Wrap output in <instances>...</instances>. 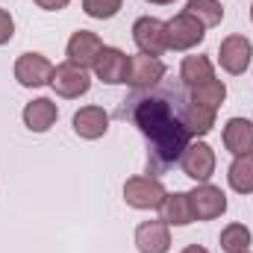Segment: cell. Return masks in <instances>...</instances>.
<instances>
[{
  "instance_id": "6da1fadb",
  "label": "cell",
  "mask_w": 253,
  "mask_h": 253,
  "mask_svg": "<svg viewBox=\"0 0 253 253\" xmlns=\"http://www.w3.org/2000/svg\"><path fill=\"white\" fill-rule=\"evenodd\" d=\"M186 100L189 91L183 83H159L153 88L132 91L121 103L118 115L129 118L147 138V177L165 174L191 144V135L183 124Z\"/></svg>"
},
{
  "instance_id": "7a4b0ae2",
  "label": "cell",
  "mask_w": 253,
  "mask_h": 253,
  "mask_svg": "<svg viewBox=\"0 0 253 253\" xmlns=\"http://www.w3.org/2000/svg\"><path fill=\"white\" fill-rule=\"evenodd\" d=\"M203 36H206V27L197 18H191L189 12L174 15L165 24V44H168V50H191V47H197L203 42Z\"/></svg>"
},
{
  "instance_id": "3957f363",
  "label": "cell",
  "mask_w": 253,
  "mask_h": 253,
  "mask_svg": "<svg viewBox=\"0 0 253 253\" xmlns=\"http://www.w3.org/2000/svg\"><path fill=\"white\" fill-rule=\"evenodd\" d=\"M165 186L156 177H129L124 183V200L132 209H159L165 203Z\"/></svg>"
},
{
  "instance_id": "277c9868",
  "label": "cell",
  "mask_w": 253,
  "mask_h": 253,
  "mask_svg": "<svg viewBox=\"0 0 253 253\" xmlns=\"http://www.w3.org/2000/svg\"><path fill=\"white\" fill-rule=\"evenodd\" d=\"M189 203L194 221H212V218H221L227 212V194L212 183H200L197 189H191Z\"/></svg>"
},
{
  "instance_id": "5b68a950",
  "label": "cell",
  "mask_w": 253,
  "mask_h": 253,
  "mask_svg": "<svg viewBox=\"0 0 253 253\" xmlns=\"http://www.w3.org/2000/svg\"><path fill=\"white\" fill-rule=\"evenodd\" d=\"M53 68L56 65L42 53H21L15 62V80L24 88H42V85H50Z\"/></svg>"
},
{
  "instance_id": "8992f818",
  "label": "cell",
  "mask_w": 253,
  "mask_h": 253,
  "mask_svg": "<svg viewBox=\"0 0 253 253\" xmlns=\"http://www.w3.org/2000/svg\"><path fill=\"white\" fill-rule=\"evenodd\" d=\"M180 168H183V174L191 177L194 183H209V177L215 174V150L206 141H194V144H189L183 150Z\"/></svg>"
},
{
  "instance_id": "52a82bcc",
  "label": "cell",
  "mask_w": 253,
  "mask_h": 253,
  "mask_svg": "<svg viewBox=\"0 0 253 253\" xmlns=\"http://www.w3.org/2000/svg\"><path fill=\"white\" fill-rule=\"evenodd\" d=\"M132 42L138 44V50H141L144 56H156V59H159V56L168 50V44H165V21L150 18V15L138 18V21L132 24Z\"/></svg>"
},
{
  "instance_id": "ba28073f",
  "label": "cell",
  "mask_w": 253,
  "mask_h": 253,
  "mask_svg": "<svg viewBox=\"0 0 253 253\" xmlns=\"http://www.w3.org/2000/svg\"><path fill=\"white\" fill-rule=\"evenodd\" d=\"M165 80V65L159 62L156 56H129V71H126V85L132 91H141V88H153Z\"/></svg>"
},
{
  "instance_id": "9c48e42d",
  "label": "cell",
  "mask_w": 253,
  "mask_h": 253,
  "mask_svg": "<svg viewBox=\"0 0 253 253\" xmlns=\"http://www.w3.org/2000/svg\"><path fill=\"white\" fill-rule=\"evenodd\" d=\"M103 47H106V44L100 42L97 33L77 30V33L71 36V42H68V62L77 65V68H83V71H88V68H94L97 56L103 53Z\"/></svg>"
},
{
  "instance_id": "30bf717a",
  "label": "cell",
  "mask_w": 253,
  "mask_h": 253,
  "mask_svg": "<svg viewBox=\"0 0 253 253\" xmlns=\"http://www.w3.org/2000/svg\"><path fill=\"white\" fill-rule=\"evenodd\" d=\"M251 56H253V44H251V39H245V36H227L221 42V47H218V62L233 77L248 71Z\"/></svg>"
},
{
  "instance_id": "8fae6325",
  "label": "cell",
  "mask_w": 253,
  "mask_h": 253,
  "mask_svg": "<svg viewBox=\"0 0 253 253\" xmlns=\"http://www.w3.org/2000/svg\"><path fill=\"white\" fill-rule=\"evenodd\" d=\"M50 88L59 94V97H80L91 88V77L77 68L71 62H62L53 68V77H50Z\"/></svg>"
},
{
  "instance_id": "7c38bea8",
  "label": "cell",
  "mask_w": 253,
  "mask_h": 253,
  "mask_svg": "<svg viewBox=\"0 0 253 253\" xmlns=\"http://www.w3.org/2000/svg\"><path fill=\"white\" fill-rule=\"evenodd\" d=\"M135 248L138 253H168L171 251V233L168 224L159 221H144L135 227Z\"/></svg>"
},
{
  "instance_id": "4fadbf2b",
  "label": "cell",
  "mask_w": 253,
  "mask_h": 253,
  "mask_svg": "<svg viewBox=\"0 0 253 253\" xmlns=\"http://www.w3.org/2000/svg\"><path fill=\"white\" fill-rule=\"evenodd\" d=\"M126 71H129V56H126L124 50H118V47H103V53L94 62L97 80H103L109 85L126 83Z\"/></svg>"
},
{
  "instance_id": "5bb4252c",
  "label": "cell",
  "mask_w": 253,
  "mask_h": 253,
  "mask_svg": "<svg viewBox=\"0 0 253 253\" xmlns=\"http://www.w3.org/2000/svg\"><path fill=\"white\" fill-rule=\"evenodd\" d=\"M106 129H109V115L103 106H83L80 112H74V132L80 138L94 141V138H103Z\"/></svg>"
},
{
  "instance_id": "9a60e30c",
  "label": "cell",
  "mask_w": 253,
  "mask_h": 253,
  "mask_svg": "<svg viewBox=\"0 0 253 253\" xmlns=\"http://www.w3.org/2000/svg\"><path fill=\"white\" fill-rule=\"evenodd\" d=\"M224 147L233 156H251L253 153V121L248 118H230L224 126Z\"/></svg>"
},
{
  "instance_id": "2e32d148",
  "label": "cell",
  "mask_w": 253,
  "mask_h": 253,
  "mask_svg": "<svg viewBox=\"0 0 253 253\" xmlns=\"http://www.w3.org/2000/svg\"><path fill=\"white\" fill-rule=\"evenodd\" d=\"M56 118H59V109L50 97H36L33 103L24 106V124L33 132H47L56 124Z\"/></svg>"
},
{
  "instance_id": "e0dca14e",
  "label": "cell",
  "mask_w": 253,
  "mask_h": 253,
  "mask_svg": "<svg viewBox=\"0 0 253 253\" xmlns=\"http://www.w3.org/2000/svg\"><path fill=\"white\" fill-rule=\"evenodd\" d=\"M162 209V221L171 227H189L194 221L191 215V203H189V191H174V194H165V203L159 206Z\"/></svg>"
},
{
  "instance_id": "ac0fdd59",
  "label": "cell",
  "mask_w": 253,
  "mask_h": 253,
  "mask_svg": "<svg viewBox=\"0 0 253 253\" xmlns=\"http://www.w3.org/2000/svg\"><path fill=\"white\" fill-rule=\"evenodd\" d=\"M183 124H186V129H189V135L200 138V135L212 132V126H215V109L200 106V103H194V100L189 97L186 106H183Z\"/></svg>"
},
{
  "instance_id": "d6986e66",
  "label": "cell",
  "mask_w": 253,
  "mask_h": 253,
  "mask_svg": "<svg viewBox=\"0 0 253 253\" xmlns=\"http://www.w3.org/2000/svg\"><path fill=\"white\" fill-rule=\"evenodd\" d=\"M215 80V68L206 56H186L183 59V68H180V83L186 88H194V85H203Z\"/></svg>"
},
{
  "instance_id": "ffe728a7",
  "label": "cell",
  "mask_w": 253,
  "mask_h": 253,
  "mask_svg": "<svg viewBox=\"0 0 253 253\" xmlns=\"http://www.w3.org/2000/svg\"><path fill=\"white\" fill-rule=\"evenodd\" d=\"M227 180L233 191L239 194H253V153L251 156H236L230 171H227Z\"/></svg>"
},
{
  "instance_id": "44dd1931",
  "label": "cell",
  "mask_w": 253,
  "mask_h": 253,
  "mask_svg": "<svg viewBox=\"0 0 253 253\" xmlns=\"http://www.w3.org/2000/svg\"><path fill=\"white\" fill-rule=\"evenodd\" d=\"M189 97L194 100V103L209 106V109H215V112H218V106L227 100V85H224L221 80H209V83H203V85L189 88Z\"/></svg>"
},
{
  "instance_id": "7402d4cb",
  "label": "cell",
  "mask_w": 253,
  "mask_h": 253,
  "mask_svg": "<svg viewBox=\"0 0 253 253\" xmlns=\"http://www.w3.org/2000/svg\"><path fill=\"white\" fill-rule=\"evenodd\" d=\"M186 12H189L191 18H197L203 27H218L224 21L221 0H189L186 3Z\"/></svg>"
},
{
  "instance_id": "603a6c76",
  "label": "cell",
  "mask_w": 253,
  "mask_h": 253,
  "mask_svg": "<svg viewBox=\"0 0 253 253\" xmlns=\"http://www.w3.org/2000/svg\"><path fill=\"white\" fill-rule=\"evenodd\" d=\"M251 230L245 224H230L221 230V248L227 253H248L251 251Z\"/></svg>"
},
{
  "instance_id": "cb8c5ba5",
  "label": "cell",
  "mask_w": 253,
  "mask_h": 253,
  "mask_svg": "<svg viewBox=\"0 0 253 253\" xmlns=\"http://www.w3.org/2000/svg\"><path fill=\"white\" fill-rule=\"evenodd\" d=\"M124 0H83V9L88 18H97V21H106V18H115L118 9H121Z\"/></svg>"
},
{
  "instance_id": "d4e9b609",
  "label": "cell",
  "mask_w": 253,
  "mask_h": 253,
  "mask_svg": "<svg viewBox=\"0 0 253 253\" xmlns=\"http://www.w3.org/2000/svg\"><path fill=\"white\" fill-rule=\"evenodd\" d=\"M12 36H15V21L6 9H0V44H6Z\"/></svg>"
},
{
  "instance_id": "484cf974",
  "label": "cell",
  "mask_w": 253,
  "mask_h": 253,
  "mask_svg": "<svg viewBox=\"0 0 253 253\" xmlns=\"http://www.w3.org/2000/svg\"><path fill=\"white\" fill-rule=\"evenodd\" d=\"M42 9H47V12H59V9H65L71 0H36Z\"/></svg>"
},
{
  "instance_id": "4316f807",
  "label": "cell",
  "mask_w": 253,
  "mask_h": 253,
  "mask_svg": "<svg viewBox=\"0 0 253 253\" xmlns=\"http://www.w3.org/2000/svg\"><path fill=\"white\" fill-rule=\"evenodd\" d=\"M180 253H209L206 248H200V245H189L186 251H180Z\"/></svg>"
},
{
  "instance_id": "83f0119b",
  "label": "cell",
  "mask_w": 253,
  "mask_h": 253,
  "mask_svg": "<svg viewBox=\"0 0 253 253\" xmlns=\"http://www.w3.org/2000/svg\"><path fill=\"white\" fill-rule=\"evenodd\" d=\"M147 3H156V6H168V3H174V0H147Z\"/></svg>"
},
{
  "instance_id": "f1b7e54d",
  "label": "cell",
  "mask_w": 253,
  "mask_h": 253,
  "mask_svg": "<svg viewBox=\"0 0 253 253\" xmlns=\"http://www.w3.org/2000/svg\"><path fill=\"white\" fill-rule=\"evenodd\" d=\"M251 21H253V6H251Z\"/></svg>"
},
{
  "instance_id": "f546056e",
  "label": "cell",
  "mask_w": 253,
  "mask_h": 253,
  "mask_svg": "<svg viewBox=\"0 0 253 253\" xmlns=\"http://www.w3.org/2000/svg\"><path fill=\"white\" fill-rule=\"evenodd\" d=\"M248 253H251V251H248Z\"/></svg>"
}]
</instances>
